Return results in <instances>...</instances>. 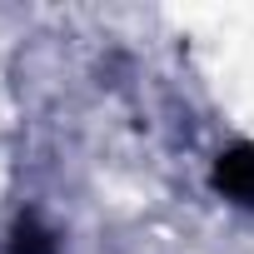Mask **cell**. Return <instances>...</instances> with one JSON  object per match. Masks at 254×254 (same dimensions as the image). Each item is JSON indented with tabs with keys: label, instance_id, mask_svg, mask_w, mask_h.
I'll use <instances>...</instances> for the list:
<instances>
[{
	"label": "cell",
	"instance_id": "cell-1",
	"mask_svg": "<svg viewBox=\"0 0 254 254\" xmlns=\"http://www.w3.org/2000/svg\"><path fill=\"white\" fill-rule=\"evenodd\" d=\"M214 190H224L229 199L254 204V150L249 145H234L214 160Z\"/></svg>",
	"mask_w": 254,
	"mask_h": 254
},
{
	"label": "cell",
	"instance_id": "cell-2",
	"mask_svg": "<svg viewBox=\"0 0 254 254\" xmlns=\"http://www.w3.org/2000/svg\"><path fill=\"white\" fill-rule=\"evenodd\" d=\"M10 254H55V239H50L35 219H20L15 234H10Z\"/></svg>",
	"mask_w": 254,
	"mask_h": 254
}]
</instances>
